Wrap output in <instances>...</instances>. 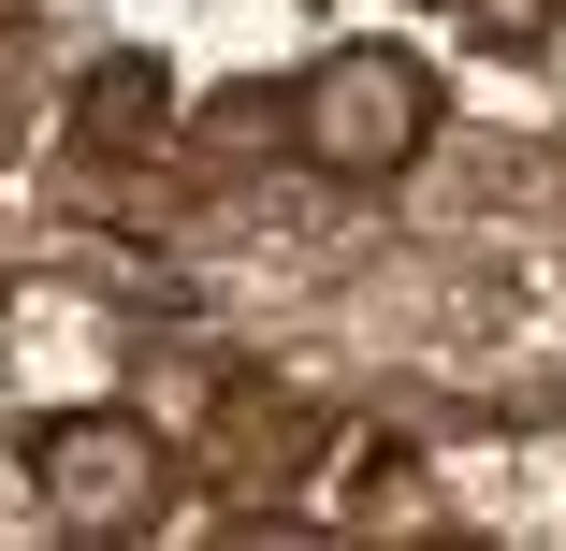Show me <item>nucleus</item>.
I'll return each mask as SVG.
<instances>
[{
  "instance_id": "1",
  "label": "nucleus",
  "mask_w": 566,
  "mask_h": 551,
  "mask_svg": "<svg viewBox=\"0 0 566 551\" xmlns=\"http://www.w3.org/2000/svg\"><path fill=\"white\" fill-rule=\"evenodd\" d=\"M421 131H436V73H421L407 44H334V59H305V87H291V146H305L334 189H392V174L421 160Z\"/></svg>"
},
{
  "instance_id": "2",
  "label": "nucleus",
  "mask_w": 566,
  "mask_h": 551,
  "mask_svg": "<svg viewBox=\"0 0 566 551\" xmlns=\"http://www.w3.org/2000/svg\"><path fill=\"white\" fill-rule=\"evenodd\" d=\"M30 479H44V522L59 537H132V522H160V435L132 421V406H73V421H44L30 435Z\"/></svg>"
},
{
  "instance_id": "3",
  "label": "nucleus",
  "mask_w": 566,
  "mask_h": 551,
  "mask_svg": "<svg viewBox=\"0 0 566 551\" xmlns=\"http://www.w3.org/2000/svg\"><path fill=\"white\" fill-rule=\"evenodd\" d=\"M160 117H175V87H160V59H87L73 73V146H102V160H132V146H160Z\"/></svg>"
}]
</instances>
